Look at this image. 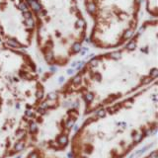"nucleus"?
Wrapping results in <instances>:
<instances>
[{"label": "nucleus", "mask_w": 158, "mask_h": 158, "mask_svg": "<svg viewBox=\"0 0 158 158\" xmlns=\"http://www.w3.org/2000/svg\"><path fill=\"white\" fill-rule=\"evenodd\" d=\"M157 30V20H147L125 44L84 63L60 93L80 96L87 114L154 82L158 74Z\"/></svg>", "instance_id": "1"}, {"label": "nucleus", "mask_w": 158, "mask_h": 158, "mask_svg": "<svg viewBox=\"0 0 158 158\" xmlns=\"http://www.w3.org/2000/svg\"><path fill=\"white\" fill-rule=\"evenodd\" d=\"M44 61L64 67L80 52L87 37L85 18L77 0H26Z\"/></svg>", "instance_id": "2"}, {"label": "nucleus", "mask_w": 158, "mask_h": 158, "mask_svg": "<svg viewBox=\"0 0 158 158\" xmlns=\"http://www.w3.org/2000/svg\"><path fill=\"white\" fill-rule=\"evenodd\" d=\"M92 20L89 41L100 49L125 44L138 27L141 0H83Z\"/></svg>", "instance_id": "3"}, {"label": "nucleus", "mask_w": 158, "mask_h": 158, "mask_svg": "<svg viewBox=\"0 0 158 158\" xmlns=\"http://www.w3.org/2000/svg\"><path fill=\"white\" fill-rule=\"evenodd\" d=\"M44 97L38 66L33 57L0 38V107L3 103L27 109Z\"/></svg>", "instance_id": "4"}, {"label": "nucleus", "mask_w": 158, "mask_h": 158, "mask_svg": "<svg viewBox=\"0 0 158 158\" xmlns=\"http://www.w3.org/2000/svg\"><path fill=\"white\" fill-rule=\"evenodd\" d=\"M0 38L19 48L31 47L35 26L26 0H0Z\"/></svg>", "instance_id": "5"}, {"label": "nucleus", "mask_w": 158, "mask_h": 158, "mask_svg": "<svg viewBox=\"0 0 158 158\" xmlns=\"http://www.w3.org/2000/svg\"><path fill=\"white\" fill-rule=\"evenodd\" d=\"M144 3V8L146 12L153 17V19H156L157 17V0H143Z\"/></svg>", "instance_id": "6"}, {"label": "nucleus", "mask_w": 158, "mask_h": 158, "mask_svg": "<svg viewBox=\"0 0 158 158\" xmlns=\"http://www.w3.org/2000/svg\"><path fill=\"white\" fill-rule=\"evenodd\" d=\"M57 143L61 146H65L68 143V136L66 135H61L57 138Z\"/></svg>", "instance_id": "7"}, {"label": "nucleus", "mask_w": 158, "mask_h": 158, "mask_svg": "<svg viewBox=\"0 0 158 158\" xmlns=\"http://www.w3.org/2000/svg\"><path fill=\"white\" fill-rule=\"evenodd\" d=\"M29 128H30V132L31 133H36L38 131V123L36 122H32L29 125Z\"/></svg>", "instance_id": "8"}, {"label": "nucleus", "mask_w": 158, "mask_h": 158, "mask_svg": "<svg viewBox=\"0 0 158 158\" xmlns=\"http://www.w3.org/2000/svg\"><path fill=\"white\" fill-rule=\"evenodd\" d=\"M24 146H25V143H24V141H18L16 144H15V150L16 151H21L23 148H24Z\"/></svg>", "instance_id": "9"}, {"label": "nucleus", "mask_w": 158, "mask_h": 158, "mask_svg": "<svg viewBox=\"0 0 158 158\" xmlns=\"http://www.w3.org/2000/svg\"><path fill=\"white\" fill-rule=\"evenodd\" d=\"M133 137H135V142L138 143V142H139V141L142 139L143 135H142L141 132H137V133H135V135H133Z\"/></svg>", "instance_id": "10"}, {"label": "nucleus", "mask_w": 158, "mask_h": 158, "mask_svg": "<svg viewBox=\"0 0 158 158\" xmlns=\"http://www.w3.org/2000/svg\"><path fill=\"white\" fill-rule=\"evenodd\" d=\"M29 158H39V154L37 152H32L31 154H30Z\"/></svg>", "instance_id": "11"}, {"label": "nucleus", "mask_w": 158, "mask_h": 158, "mask_svg": "<svg viewBox=\"0 0 158 158\" xmlns=\"http://www.w3.org/2000/svg\"><path fill=\"white\" fill-rule=\"evenodd\" d=\"M68 157L69 158H73V153H68Z\"/></svg>", "instance_id": "12"}]
</instances>
